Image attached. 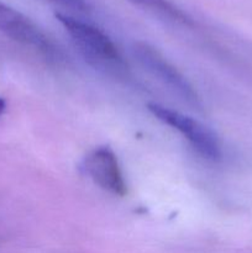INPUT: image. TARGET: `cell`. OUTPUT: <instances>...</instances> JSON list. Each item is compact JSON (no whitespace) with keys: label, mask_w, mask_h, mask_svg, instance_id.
I'll list each match as a JSON object with an SVG mask.
<instances>
[{"label":"cell","mask_w":252,"mask_h":253,"mask_svg":"<svg viewBox=\"0 0 252 253\" xmlns=\"http://www.w3.org/2000/svg\"><path fill=\"white\" fill-rule=\"evenodd\" d=\"M54 17L68 32L78 51L93 68L110 76H127V63L118 47L101 30L63 12H56Z\"/></svg>","instance_id":"cell-1"},{"label":"cell","mask_w":252,"mask_h":253,"mask_svg":"<svg viewBox=\"0 0 252 253\" xmlns=\"http://www.w3.org/2000/svg\"><path fill=\"white\" fill-rule=\"evenodd\" d=\"M147 109L157 120L182 133L202 157L209 161H219L221 158L220 140L211 128L193 119L192 116L166 108L157 103H150Z\"/></svg>","instance_id":"cell-2"},{"label":"cell","mask_w":252,"mask_h":253,"mask_svg":"<svg viewBox=\"0 0 252 253\" xmlns=\"http://www.w3.org/2000/svg\"><path fill=\"white\" fill-rule=\"evenodd\" d=\"M133 53L137 61L180 100L193 109H202V101L192 84L155 47L146 42H137L133 46Z\"/></svg>","instance_id":"cell-3"},{"label":"cell","mask_w":252,"mask_h":253,"mask_svg":"<svg viewBox=\"0 0 252 253\" xmlns=\"http://www.w3.org/2000/svg\"><path fill=\"white\" fill-rule=\"evenodd\" d=\"M0 32L19 43L32 47L48 59H61L58 48L31 19L2 1H0Z\"/></svg>","instance_id":"cell-4"},{"label":"cell","mask_w":252,"mask_h":253,"mask_svg":"<svg viewBox=\"0 0 252 253\" xmlns=\"http://www.w3.org/2000/svg\"><path fill=\"white\" fill-rule=\"evenodd\" d=\"M84 170L101 189L125 197L127 187L115 152L109 146L94 148L84 160Z\"/></svg>","instance_id":"cell-5"},{"label":"cell","mask_w":252,"mask_h":253,"mask_svg":"<svg viewBox=\"0 0 252 253\" xmlns=\"http://www.w3.org/2000/svg\"><path fill=\"white\" fill-rule=\"evenodd\" d=\"M130 1L136 5H140V6L153 10V11H157L158 14L165 15L168 19L174 20V21L180 22V24H192V19L185 12H183L179 7L173 5L168 0H130Z\"/></svg>","instance_id":"cell-6"},{"label":"cell","mask_w":252,"mask_h":253,"mask_svg":"<svg viewBox=\"0 0 252 253\" xmlns=\"http://www.w3.org/2000/svg\"><path fill=\"white\" fill-rule=\"evenodd\" d=\"M48 1L58 4L61 6L67 7V9L73 10V11L84 12L89 10V4L86 2V0H48Z\"/></svg>","instance_id":"cell-7"},{"label":"cell","mask_w":252,"mask_h":253,"mask_svg":"<svg viewBox=\"0 0 252 253\" xmlns=\"http://www.w3.org/2000/svg\"><path fill=\"white\" fill-rule=\"evenodd\" d=\"M5 108H6V103L2 98H0V116L2 115V113L5 111Z\"/></svg>","instance_id":"cell-8"}]
</instances>
